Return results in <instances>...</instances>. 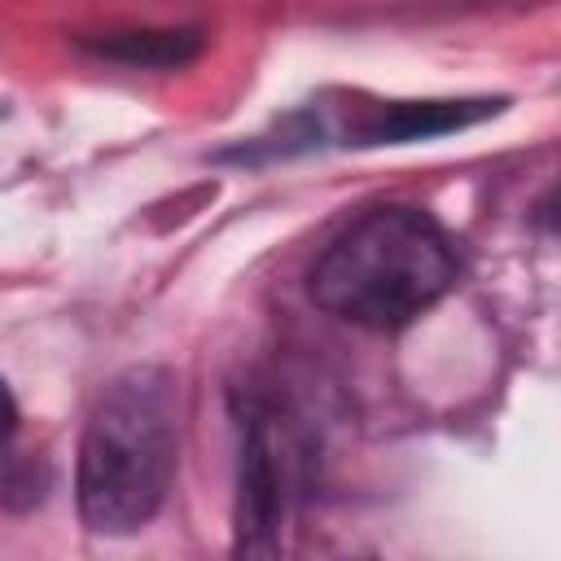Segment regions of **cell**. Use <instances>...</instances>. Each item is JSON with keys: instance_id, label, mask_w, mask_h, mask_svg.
I'll list each match as a JSON object with an SVG mask.
<instances>
[{"instance_id": "1", "label": "cell", "mask_w": 561, "mask_h": 561, "mask_svg": "<svg viewBox=\"0 0 561 561\" xmlns=\"http://www.w3.org/2000/svg\"><path fill=\"white\" fill-rule=\"evenodd\" d=\"M180 399L175 377L167 368L140 364L118 373L79 443V517L96 535H131L140 530L167 500L175 478L180 447Z\"/></svg>"}, {"instance_id": "2", "label": "cell", "mask_w": 561, "mask_h": 561, "mask_svg": "<svg viewBox=\"0 0 561 561\" xmlns=\"http://www.w3.org/2000/svg\"><path fill=\"white\" fill-rule=\"evenodd\" d=\"M456 280L451 237L412 206H377L316 263L311 298L359 329H403Z\"/></svg>"}, {"instance_id": "3", "label": "cell", "mask_w": 561, "mask_h": 561, "mask_svg": "<svg viewBox=\"0 0 561 561\" xmlns=\"http://www.w3.org/2000/svg\"><path fill=\"white\" fill-rule=\"evenodd\" d=\"M294 482V456L285 434L272 425V416H254L241 438V548H263V535H272L285 517Z\"/></svg>"}, {"instance_id": "4", "label": "cell", "mask_w": 561, "mask_h": 561, "mask_svg": "<svg viewBox=\"0 0 561 561\" xmlns=\"http://www.w3.org/2000/svg\"><path fill=\"white\" fill-rule=\"evenodd\" d=\"M500 101H399L377 110L359 136L364 145H399V140H430L443 131H460L486 114H495Z\"/></svg>"}, {"instance_id": "5", "label": "cell", "mask_w": 561, "mask_h": 561, "mask_svg": "<svg viewBox=\"0 0 561 561\" xmlns=\"http://www.w3.org/2000/svg\"><path fill=\"white\" fill-rule=\"evenodd\" d=\"M197 48H202L197 31H123V35L96 39L101 57H114L127 66H184L188 57H197Z\"/></svg>"}, {"instance_id": "6", "label": "cell", "mask_w": 561, "mask_h": 561, "mask_svg": "<svg viewBox=\"0 0 561 561\" xmlns=\"http://www.w3.org/2000/svg\"><path fill=\"white\" fill-rule=\"evenodd\" d=\"M13 430H18V403H13L9 386L0 381V447L13 438Z\"/></svg>"}]
</instances>
